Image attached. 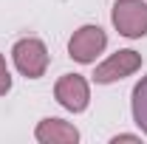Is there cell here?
I'll return each mask as SVG.
<instances>
[{"instance_id":"ba28073f","label":"cell","mask_w":147,"mask_h":144,"mask_svg":"<svg viewBox=\"0 0 147 144\" xmlns=\"http://www.w3.org/2000/svg\"><path fill=\"white\" fill-rule=\"evenodd\" d=\"M9 90H11V71L6 65V57L0 54V96H6Z\"/></svg>"},{"instance_id":"52a82bcc","label":"cell","mask_w":147,"mask_h":144,"mask_svg":"<svg viewBox=\"0 0 147 144\" xmlns=\"http://www.w3.org/2000/svg\"><path fill=\"white\" fill-rule=\"evenodd\" d=\"M130 110H133V122L142 130V136H147V76H142L133 88L130 96Z\"/></svg>"},{"instance_id":"6da1fadb","label":"cell","mask_w":147,"mask_h":144,"mask_svg":"<svg viewBox=\"0 0 147 144\" xmlns=\"http://www.w3.org/2000/svg\"><path fill=\"white\" fill-rule=\"evenodd\" d=\"M11 59H14V68H17L26 79H40V76H45L48 62H51L48 48H45V42H42L40 37H23V40H17L14 48H11Z\"/></svg>"},{"instance_id":"277c9868","label":"cell","mask_w":147,"mask_h":144,"mask_svg":"<svg viewBox=\"0 0 147 144\" xmlns=\"http://www.w3.org/2000/svg\"><path fill=\"white\" fill-rule=\"evenodd\" d=\"M142 68V54L133 51V48H122L116 54H110L105 62L96 65L93 71V82L96 85H113L125 76H133V73Z\"/></svg>"},{"instance_id":"8992f818","label":"cell","mask_w":147,"mask_h":144,"mask_svg":"<svg viewBox=\"0 0 147 144\" xmlns=\"http://www.w3.org/2000/svg\"><path fill=\"white\" fill-rule=\"evenodd\" d=\"M34 139L40 144H76L79 130L65 119H42L34 130Z\"/></svg>"},{"instance_id":"7a4b0ae2","label":"cell","mask_w":147,"mask_h":144,"mask_svg":"<svg viewBox=\"0 0 147 144\" xmlns=\"http://www.w3.org/2000/svg\"><path fill=\"white\" fill-rule=\"evenodd\" d=\"M110 20H113V28L127 40L147 37V3L144 0H116Z\"/></svg>"},{"instance_id":"5b68a950","label":"cell","mask_w":147,"mask_h":144,"mask_svg":"<svg viewBox=\"0 0 147 144\" xmlns=\"http://www.w3.org/2000/svg\"><path fill=\"white\" fill-rule=\"evenodd\" d=\"M54 99L71 113H85L91 105V85L82 73H62L54 85Z\"/></svg>"},{"instance_id":"3957f363","label":"cell","mask_w":147,"mask_h":144,"mask_svg":"<svg viewBox=\"0 0 147 144\" xmlns=\"http://www.w3.org/2000/svg\"><path fill=\"white\" fill-rule=\"evenodd\" d=\"M108 48V34H105V28L102 26H79L74 37L68 40V57H71L74 62H79V65H91L96 62V57L102 54Z\"/></svg>"},{"instance_id":"9c48e42d","label":"cell","mask_w":147,"mask_h":144,"mask_svg":"<svg viewBox=\"0 0 147 144\" xmlns=\"http://www.w3.org/2000/svg\"><path fill=\"white\" fill-rule=\"evenodd\" d=\"M142 136L139 133H119V136H113L110 139V144H119V141H139Z\"/></svg>"}]
</instances>
